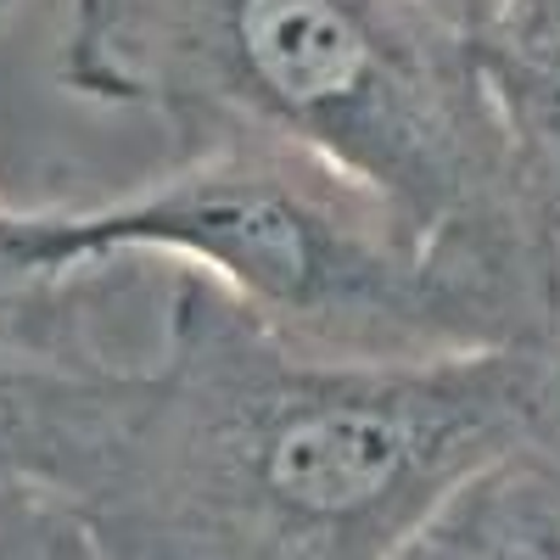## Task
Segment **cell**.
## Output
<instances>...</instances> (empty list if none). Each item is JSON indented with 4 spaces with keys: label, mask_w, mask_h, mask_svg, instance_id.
I'll list each match as a JSON object with an SVG mask.
<instances>
[{
    "label": "cell",
    "mask_w": 560,
    "mask_h": 560,
    "mask_svg": "<svg viewBox=\"0 0 560 560\" xmlns=\"http://www.w3.org/2000/svg\"><path fill=\"white\" fill-rule=\"evenodd\" d=\"M23 0H0V18H12ZM57 280V269L39 258V208H12L0 202V298L28 292Z\"/></svg>",
    "instance_id": "obj_8"
},
{
    "label": "cell",
    "mask_w": 560,
    "mask_h": 560,
    "mask_svg": "<svg viewBox=\"0 0 560 560\" xmlns=\"http://www.w3.org/2000/svg\"><path fill=\"white\" fill-rule=\"evenodd\" d=\"M57 79L179 147L269 140L353 174L560 331V275L477 45L420 0H73Z\"/></svg>",
    "instance_id": "obj_2"
},
{
    "label": "cell",
    "mask_w": 560,
    "mask_h": 560,
    "mask_svg": "<svg viewBox=\"0 0 560 560\" xmlns=\"http://www.w3.org/2000/svg\"><path fill=\"white\" fill-rule=\"evenodd\" d=\"M420 7H427L432 18H443L454 34H465V39H477L493 18H499V7L504 0H420Z\"/></svg>",
    "instance_id": "obj_9"
},
{
    "label": "cell",
    "mask_w": 560,
    "mask_h": 560,
    "mask_svg": "<svg viewBox=\"0 0 560 560\" xmlns=\"http://www.w3.org/2000/svg\"><path fill=\"white\" fill-rule=\"evenodd\" d=\"M163 287L158 264H96L0 298V488L73 493L158 337Z\"/></svg>",
    "instance_id": "obj_4"
},
{
    "label": "cell",
    "mask_w": 560,
    "mask_h": 560,
    "mask_svg": "<svg viewBox=\"0 0 560 560\" xmlns=\"http://www.w3.org/2000/svg\"><path fill=\"white\" fill-rule=\"evenodd\" d=\"M39 258L185 269L308 353L420 364L560 337L538 303L438 247L382 191L269 140H197L140 191L39 208Z\"/></svg>",
    "instance_id": "obj_3"
},
{
    "label": "cell",
    "mask_w": 560,
    "mask_h": 560,
    "mask_svg": "<svg viewBox=\"0 0 560 560\" xmlns=\"http://www.w3.org/2000/svg\"><path fill=\"white\" fill-rule=\"evenodd\" d=\"M398 560H560V438L471 477Z\"/></svg>",
    "instance_id": "obj_6"
},
{
    "label": "cell",
    "mask_w": 560,
    "mask_h": 560,
    "mask_svg": "<svg viewBox=\"0 0 560 560\" xmlns=\"http://www.w3.org/2000/svg\"><path fill=\"white\" fill-rule=\"evenodd\" d=\"M560 438V337L370 364L168 269L158 337L68 510L96 560H398L504 454Z\"/></svg>",
    "instance_id": "obj_1"
},
{
    "label": "cell",
    "mask_w": 560,
    "mask_h": 560,
    "mask_svg": "<svg viewBox=\"0 0 560 560\" xmlns=\"http://www.w3.org/2000/svg\"><path fill=\"white\" fill-rule=\"evenodd\" d=\"M471 45L516 152L544 253L560 275V0H504Z\"/></svg>",
    "instance_id": "obj_5"
},
{
    "label": "cell",
    "mask_w": 560,
    "mask_h": 560,
    "mask_svg": "<svg viewBox=\"0 0 560 560\" xmlns=\"http://www.w3.org/2000/svg\"><path fill=\"white\" fill-rule=\"evenodd\" d=\"M90 533L68 499L45 488H0V560H90Z\"/></svg>",
    "instance_id": "obj_7"
}]
</instances>
